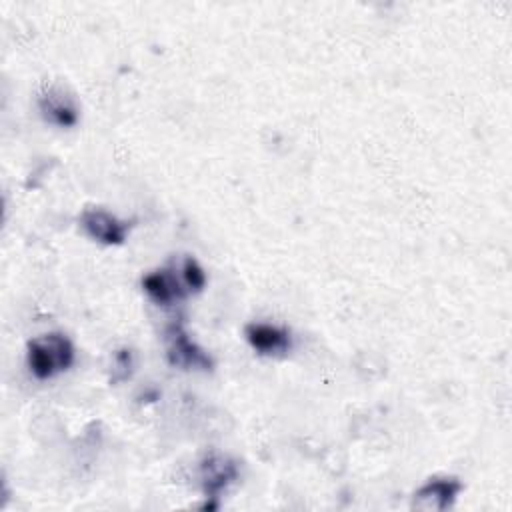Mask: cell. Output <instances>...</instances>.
<instances>
[{
    "mask_svg": "<svg viewBox=\"0 0 512 512\" xmlns=\"http://www.w3.org/2000/svg\"><path fill=\"white\" fill-rule=\"evenodd\" d=\"M74 344L62 332L36 336L26 346V364L34 378L50 380L68 370L74 362Z\"/></svg>",
    "mask_w": 512,
    "mask_h": 512,
    "instance_id": "obj_1",
    "label": "cell"
},
{
    "mask_svg": "<svg viewBox=\"0 0 512 512\" xmlns=\"http://www.w3.org/2000/svg\"><path fill=\"white\" fill-rule=\"evenodd\" d=\"M80 226L92 240L108 246H118L124 244L132 222L120 220L104 208H86L80 214Z\"/></svg>",
    "mask_w": 512,
    "mask_h": 512,
    "instance_id": "obj_3",
    "label": "cell"
},
{
    "mask_svg": "<svg viewBox=\"0 0 512 512\" xmlns=\"http://www.w3.org/2000/svg\"><path fill=\"white\" fill-rule=\"evenodd\" d=\"M166 360L170 366L180 370H212V356L190 340L182 324H172L166 330Z\"/></svg>",
    "mask_w": 512,
    "mask_h": 512,
    "instance_id": "obj_2",
    "label": "cell"
},
{
    "mask_svg": "<svg viewBox=\"0 0 512 512\" xmlns=\"http://www.w3.org/2000/svg\"><path fill=\"white\" fill-rule=\"evenodd\" d=\"M248 344L262 356H286L292 348V336L286 328L268 322H250L244 328Z\"/></svg>",
    "mask_w": 512,
    "mask_h": 512,
    "instance_id": "obj_6",
    "label": "cell"
},
{
    "mask_svg": "<svg viewBox=\"0 0 512 512\" xmlns=\"http://www.w3.org/2000/svg\"><path fill=\"white\" fill-rule=\"evenodd\" d=\"M462 482L458 478H430L422 484L412 498V508L426 512H442L450 508L456 496L462 492Z\"/></svg>",
    "mask_w": 512,
    "mask_h": 512,
    "instance_id": "obj_4",
    "label": "cell"
},
{
    "mask_svg": "<svg viewBox=\"0 0 512 512\" xmlns=\"http://www.w3.org/2000/svg\"><path fill=\"white\" fill-rule=\"evenodd\" d=\"M238 478V466L228 456L212 454L200 464V480L206 498H218Z\"/></svg>",
    "mask_w": 512,
    "mask_h": 512,
    "instance_id": "obj_7",
    "label": "cell"
},
{
    "mask_svg": "<svg viewBox=\"0 0 512 512\" xmlns=\"http://www.w3.org/2000/svg\"><path fill=\"white\" fill-rule=\"evenodd\" d=\"M180 274H182V280L188 288V292H200L204 286H206V272L204 268L200 266V262L192 256H186L182 260V268H180Z\"/></svg>",
    "mask_w": 512,
    "mask_h": 512,
    "instance_id": "obj_9",
    "label": "cell"
},
{
    "mask_svg": "<svg viewBox=\"0 0 512 512\" xmlns=\"http://www.w3.org/2000/svg\"><path fill=\"white\" fill-rule=\"evenodd\" d=\"M142 288L148 298L158 306H172L174 302H180L190 294L182 280V274L176 276L170 268L152 270L142 276Z\"/></svg>",
    "mask_w": 512,
    "mask_h": 512,
    "instance_id": "obj_5",
    "label": "cell"
},
{
    "mask_svg": "<svg viewBox=\"0 0 512 512\" xmlns=\"http://www.w3.org/2000/svg\"><path fill=\"white\" fill-rule=\"evenodd\" d=\"M38 108H40V114L44 116L46 122L56 124L60 128H70L78 122L76 102L62 88H56V86L48 88L38 98Z\"/></svg>",
    "mask_w": 512,
    "mask_h": 512,
    "instance_id": "obj_8",
    "label": "cell"
},
{
    "mask_svg": "<svg viewBox=\"0 0 512 512\" xmlns=\"http://www.w3.org/2000/svg\"><path fill=\"white\" fill-rule=\"evenodd\" d=\"M134 352L130 348H120L114 352L112 356V374H110V382H124L132 376L134 372Z\"/></svg>",
    "mask_w": 512,
    "mask_h": 512,
    "instance_id": "obj_10",
    "label": "cell"
}]
</instances>
